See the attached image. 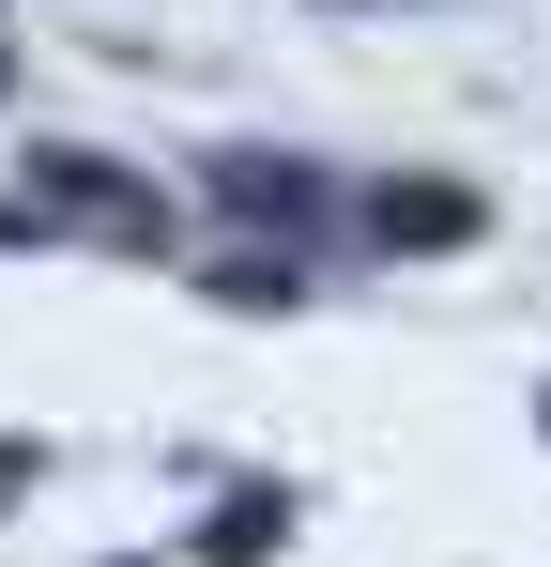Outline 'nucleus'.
<instances>
[{"mask_svg": "<svg viewBox=\"0 0 551 567\" xmlns=\"http://www.w3.org/2000/svg\"><path fill=\"white\" fill-rule=\"evenodd\" d=\"M31 185H46V199H77V215H123V230H154V199L123 185V169H92V154H31Z\"/></svg>", "mask_w": 551, "mask_h": 567, "instance_id": "obj_1", "label": "nucleus"}, {"mask_svg": "<svg viewBox=\"0 0 551 567\" xmlns=\"http://www.w3.org/2000/svg\"><path fill=\"white\" fill-rule=\"evenodd\" d=\"M383 230H398V246H459L475 199H459V185H414V199H383Z\"/></svg>", "mask_w": 551, "mask_h": 567, "instance_id": "obj_2", "label": "nucleus"}, {"mask_svg": "<svg viewBox=\"0 0 551 567\" xmlns=\"http://www.w3.org/2000/svg\"><path fill=\"white\" fill-rule=\"evenodd\" d=\"M215 185L246 199V215H306V169H261V154H230V169H215Z\"/></svg>", "mask_w": 551, "mask_h": 567, "instance_id": "obj_3", "label": "nucleus"}]
</instances>
